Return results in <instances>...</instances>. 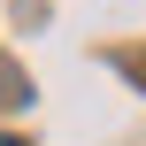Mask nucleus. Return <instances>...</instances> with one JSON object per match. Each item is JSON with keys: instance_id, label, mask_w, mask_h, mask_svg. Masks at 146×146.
<instances>
[{"instance_id": "f257e3e1", "label": "nucleus", "mask_w": 146, "mask_h": 146, "mask_svg": "<svg viewBox=\"0 0 146 146\" xmlns=\"http://www.w3.org/2000/svg\"><path fill=\"white\" fill-rule=\"evenodd\" d=\"M0 146H15V139H0Z\"/></svg>"}]
</instances>
